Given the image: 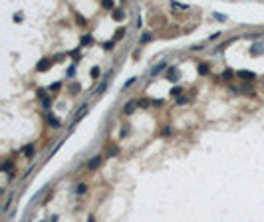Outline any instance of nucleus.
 I'll list each match as a JSON object with an SVG mask.
<instances>
[{
  "mask_svg": "<svg viewBox=\"0 0 264 222\" xmlns=\"http://www.w3.org/2000/svg\"><path fill=\"white\" fill-rule=\"evenodd\" d=\"M99 165H101V157H93V159H89V163H87V167H89V169H97Z\"/></svg>",
  "mask_w": 264,
  "mask_h": 222,
  "instance_id": "obj_1",
  "label": "nucleus"
},
{
  "mask_svg": "<svg viewBox=\"0 0 264 222\" xmlns=\"http://www.w3.org/2000/svg\"><path fill=\"white\" fill-rule=\"evenodd\" d=\"M165 67H167V64H165V62H159V64L151 70V73H153V75H157V73H161L163 70H165Z\"/></svg>",
  "mask_w": 264,
  "mask_h": 222,
  "instance_id": "obj_2",
  "label": "nucleus"
},
{
  "mask_svg": "<svg viewBox=\"0 0 264 222\" xmlns=\"http://www.w3.org/2000/svg\"><path fill=\"white\" fill-rule=\"evenodd\" d=\"M238 78H242V79H254L256 75H254L252 72H244V70H242V72H238Z\"/></svg>",
  "mask_w": 264,
  "mask_h": 222,
  "instance_id": "obj_3",
  "label": "nucleus"
},
{
  "mask_svg": "<svg viewBox=\"0 0 264 222\" xmlns=\"http://www.w3.org/2000/svg\"><path fill=\"white\" fill-rule=\"evenodd\" d=\"M38 70L40 72H46V70H50V59H42L38 64Z\"/></svg>",
  "mask_w": 264,
  "mask_h": 222,
  "instance_id": "obj_4",
  "label": "nucleus"
},
{
  "mask_svg": "<svg viewBox=\"0 0 264 222\" xmlns=\"http://www.w3.org/2000/svg\"><path fill=\"white\" fill-rule=\"evenodd\" d=\"M135 101H129V103H125V107H123V111H125V113H133V109H135Z\"/></svg>",
  "mask_w": 264,
  "mask_h": 222,
  "instance_id": "obj_5",
  "label": "nucleus"
},
{
  "mask_svg": "<svg viewBox=\"0 0 264 222\" xmlns=\"http://www.w3.org/2000/svg\"><path fill=\"white\" fill-rule=\"evenodd\" d=\"M48 123L52 125V127H60V121L56 117H52V115H50V113H48Z\"/></svg>",
  "mask_w": 264,
  "mask_h": 222,
  "instance_id": "obj_6",
  "label": "nucleus"
},
{
  "mask_svg": "<svg viewBox=\"0 0 264 222\" xmlns=\"http://www.w3.org/2000/svg\"><path fill=\"white\" fill-rule=\"evenodd\" d=\"M24 155H26L28 159H30V157H34V145H28L26 149H24Z\"/></svg>",
  "mask_w": 264,
  "mask_h": 222,
  "instance_id": "obj_7",
  "label": "nucleus"
},
{
  "mask_svg": "<svg viewBox=\"0 0 264 222\" xmlns=\"http://www.w3.org/2000/svg\"><path fill=\"white\" fill-rule=\"evenodd\" d=\"M199 73H201V75L209 73V65H207V64H199Z\"/></svg>",
  "mask_w": 264,
  "mask_h": 222,
  "instance_id": "obj_8",
  "label": "nucleus"
},
{
  "mask_svg": "<svg viewBox=\"0 0 264 222\" xmlns=\"http://www.w3.org/2000/svg\"><path fill=\"white\" fill-rule=\"evenodd\" d=\"M86 190H87V186H86V184H78L76 192H78V194H86Z\"/></svg>",
  "mask_w": 264,
  "mask_h": 222,
  "instance_id": "obj_9",
  "label": "nucleus"
},
{
  "mask_svg": "<svg viewBox=\"0 0 264 222\" xmlns=\"http://www.w3.org/2000/svg\"><path fill=\"white\" fill-rule=\"evenodd\" d=\"M149 40H151V36H149V34L145 32V36H141V38H139V42H141V44H147Z\"/></svg>",
  "mask_w": 264,
  "mask_h": 222,
  "instance_id": "obj_10",
  "label": "nucleus"
},
{
  "mask_svg": "<svg viewBox=\"0 0 264 222\" xmlns=\"http://www.w3.org/2000/svg\"><path fill=\"white\" fill-rule=\"evenodd\" d=\"M171 6L173 8H179V10H187V8H189V6H185V4H177V2H173Z\"/></svg>",
  "mask_w": 264,
  "mask_h": 222,
  "instance_id": "obj_11",
  "label": "nucleus"
},
{
  "mask_svg": "<svg viewBox=\"0 0 264 222\" xmlns=\"http://www.w3.org/2000/svg\"><path fill=\"white\" fill-rule=\"evenodd\" d=\"M10 169H12V161H6L2 165V170H10Z\"/></svg>",
  "mask_w": 264,
  "mask_h": 222,
  "instance_id": "obj_12",
  "label": "nucleus"
},
{
  "mask_svg": "<svg viewBox=\"0 0 264 222\" xmlns=\"http://www.w3.org/2000/svg\"><path fill=\"white\" fill-rule=\"evenodd\" d=\"M97 75H99V67H97V65H95V67H92V78L95 79V78H97Z\"/></svg>",
  "mask_w": 264,
  "mask_h": 222,
  "instance_id": "obj_13",
  "label": "nucleus"
},
{
  "mask_svg": "<svg viewBox=\"0 0 264 222\" xmlns=\"http://www.w3.org/2000/svg\"><path fill=\"white\" fill-rule=\"evenodd\" d=\"M171 95L175 97V95H181V87H173L171 89Z\"/></svg>",
  "mask_w": 264,
  "mask_h": 222,
  "instance_id": "obj_14",
  "label": "nucleus"
},
{
  "mask_svg": "<svg viewBox=\"0 0 264 222\" xmlns=\"http://www.w3.org/2000/svg\"><path fill=\"white\" fill-rule=\"evenodd\" d=\"M135 83V78H131V79H127V83L123 85V89H127V87H131V85Z\"/></svg>",
  "mask_w": 264,
  "mask_h": 222,
  "instance_id": "obj_15",
  "label": "nucleus"
},
{
  "mask_svg": "<svg viewBox=\"0 0 264 222\" xmlns=\"http://www.w3.org/2000/svg\"><path fill=\"white\" fill-rule=\"evenodd\" d=\"M187 101H189V97H187V95H183V97H181V99H177V103H179V105L187 103Z\"/></svg>",
  "mask_w": 264,
  "mask_h": 222,
  "instance_id": "obj_16",
  "label": "nucleus"
},
{
  "mask_svg": "<svg viewBox=\"0 0 264 222\" xmlns=\"http://www.w3.org/2000/svg\"><path fill=\"white\" fill-rule=\"evenodd\" d=\"M92 42V36H84V40H81V44H89Z\"/></svg>",
  "mask_w": 264,
  "mask_h": 222,
  "instance_id": "obj_17",
  "label": "nucleus"
},
{
  "mask_svg": "<svg viewBox=\"0 0 264 222\" xmlns=\"http://www.w3.org/2000/svg\"><path fill=\"white\" fill-rule=\"evenodd\" d=\"M60 85H62V83H60V81H58V83H54L52 87H50V89H52V91H58V89H60Z\"/></svg>",
  "mask_w": 264,
  "mask_h": 222,
  "instance_id": "obj_18",
  "label": "nucleus"
},
{
  "mask_svg": "<svg viewBox=\"0 0 264 222\" xmlns=\"http://www.w3.org/2000/svg\"><path fill=\"white\" fill-rule=\"evenodd\" d=\"M169 78H171V79H177L179 73H177V72H169Z\"/></svg>",
  "mask_w": 264,
  "mask_h": 222,
  "instance_id": "obj_19",
  "label": "nucleus"
},
{
  "mask_svg": "<svg viewBox=\"0 0 264 222\" xmlns=\"http://www.w3.org/2000/svg\"><path fill=\"white\" fill-rule=\"evenodd\" d=\"M42 103H44V107H50V105H52V99H44Z\"/></svg>",
  "mask_w": 264,
  "mask_h": 222,
  "instance_id": "obj_20",
  "label": "nucleus"
},
{
  "mask_svg": "<svg viewBox=\"0 0 264 222\" xmlns=\"http://www.w3.org/2000/svg\"><path fill=\"white\" fill-rule=\"evenodd\" d=\"M103 8H113V2H103Z\"/></svg>",
  "mask_w": 264,
  "mask_h": 222,
  "instance_id": "obj_21",
  "label": "nucleus"
},
{
  "mask_svg": "<svg viewBox=\"0 0 264 222\" xmlns=\"http://www.w3.org/2000/svg\"><path fill=\"white\" fill-rule=\"evenodd\" d=\"M121 16H123V14H121V10H117V12H115V20H121Z\"/></svg>",
  "mask_w": 264,
  "mask_h": 222,
  "instance_id": "obj_22",
  "label": "nucleus"
},
{
  "mask_svg": "<svg viewBox=\"0 0 264 222\" xmlns=\"http://www.w3.org/2000/svg\"><path fill=\"white\" fill-rule=\"evenodd\" d=\"M89 222H93V218H89Z\"/></svg>",
  "mask_w": 264,
  "mask_h": 222,
  "instance_id": "obj_23",
  "label": "nucleus"
}]
</instances>
